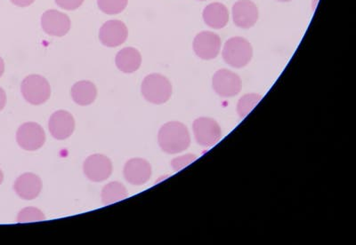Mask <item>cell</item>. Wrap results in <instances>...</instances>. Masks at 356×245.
<instances>
[{
  "mask_svg": "<svg viewBox=\"0 0 356 245\" xmlns=\"http://www.w3.org/2000/svg\"><path fill=\"white\" fill-rule=\"evenodd\" d=\"M124 177L129 183L135 186L144 185L152 176V167L145 159H130L123 170Z\"/></svg>",
  "mask_w": 356,
  "mask_h": 245,
  "instance_id": "7c38bea8",
  "label": "cell"
},
{
  "mask_svg": "<svg viewBox=\"0 0 356 245\" xmlns=\"http://www.w3.org/2000/svg\"><path fill=\"white\" fill-rule=\"evenodd\" d=\"M83 171L88 180L93 183H101L111 176L113 173V164L106 155L95 154L86 159Z\"/></svg>",
  "mask_w": 356,
  "mask_h": 245,
  "instance_id": "ba28073f",
  "label": "cell"
},
{
  "mask_svg": "<svg viewBox=\"0 0 356 245\" xmlns=\"http://www.w3.org/2000/svg\"><path fill=\"white\" fill-rule=\"evenodd\" d=\"M200 1H205V0H200Z\"/></svg>",
  "mask_w": 356,
  "mask_h": 245,
  "instance_id": "f546056e",
  "label": "cell"
},
{
  "mask_svg": "<svg viewBox=\"0 0 356 245\" xmlns=\"http://www.w3.org/2000/svg\"><path fill=\"white\" fill-rule=\"evenodd\" d=\"M97 96V87L90 81H79L72 87V100L81 106H88L93 103Z\"/></svg>",
  "mask_w": 356,
  "mask_h": 245,
  "instance_id": "ac0fdd59",
  "label": "cell"
},
{
  "mask_svg": "<svg viewBox=\"0 0 356 245\" xmlns=\"http://www.w3.org/2000/svg\"><path fill=\"white\" fill-rule=\"evenodd\" d=\"M222 58L234 68H243L252 58L253 49L250 43L243 37H232L225 44Z\"/></svg>",
  "mask_w": 356,
  "mask_h": 245,
  "instance_id": "3957f363",
  "label": "cell"
},
{
  "mask_svg": "<svg viewBox=\"0 0 356 245\" xmlns=\"http://www.w3.org/2000/svg\"><path fill=\"white\" fill-rule=\"evenodd\" d=\"M56 5L67 11L76 10L83 4L84 0H55Z\"/></svg>",
  "mask_w": 356,
  "mask_h": 245,
  "instance_id": "cb8c5ba5",
  "label": "cell"
},
{
  "mask_svg": "<svg viewBox=\"0 0 356 245\" xmlns=\"http://www.w3.org/2000/svg\"><path fill=\"white\" fill-rule=\"evenodd\" d=\"M221 49V40L218 34L203 31L195 38L193 50L196 56L202 60L215 59Z\"/></svg>",
  "mask_w": 356,
  "mask_h": 245,
  "instance_id": "8fae6325",
  "label": "cell"
},
{
  "mask_svg": "<svg viewBox=\"0 0 356 245\" xmlns=\"http://www.w3.org/2000/svg\"><path fill=\"white\" fill-rule=\"evenodd\" d=\"M5 71V62L4 60L0 57V78L4 74Z\"/></svg>",
  "mask_w": 356,
  "mask_h": 245,
  "instance_id": "4316f807",
  "label": "cell"
},
{
  "mask_svg": "<svg viewBox=\"0 0 356 245\" xmlns=\"http://www.w3.org/2000/svg\"><path fill=\"white\" fill-rule=\"evenodd\" d=\"M159 145L167 154H178L189 148L191 137L188 129L180 122H168L161 126L158 135Z\"/></svg>",
  "mask_w": 356,
  "mask_h": 245,
  "instance_id": "6da1fadb",
  "label": "cell"
},
{
  "mask_svg": "<svg viewBox=\"0 0 356 245\" xmlns=\"http://www.w3.org/2000/svg\"><path fill=\"white\" fill-rule=\"evenodd\" d=\"M10 1L19 8H27V6L33 5L35 0H10Z\"/></svg>",
  "mask_w": 356,
  "mask_h": 245,
  "instance_id": "d4e9b609",
  "label": "cell"
},
{
  "mask_svg": "<svg viewBox=\"0 0 356 245\" xmlns=\"http://www.w3.org/2000/svg\"><path fill=\"white\" fill-rule=\"evenodd\" d=\"M128 196L129 192L126 187L118 181L108 183L102 190V202L106 205L122 201Z\"/></svg>",
  "mask_w": 356,
  "mask_h": 245,
  "instance_id": "d6986e66",
  "label": "cell"
},
{
  "mask_svg": "<svg viewBox=\"0 0 356 245\" xmlns=\"http://www.w3.org/2000/svg\"><path fill=\"white\" fill-rule=\"evenodd\" d=\"M17 142L24 151H38L43 147L44 142H46V133L39 124L25 123L17 130Z\"/></svg>",
  "mask_w": 356,
  "mask_h": 245,
  "instance_id": "5b68a950",
  "label": "cell"
},
{
  "mask_svg": "<svg viewBox=\"0 0 356 245\" xmlns=\"http://www.w3.org/2000/svg\"><path fill=\"white\" fill-rule=\"evenodd\" d=\"M129 0H97L98 8L104 14L119 15L128 6Z\"/></svg>",
  "mask_w": 356,
  "mask_h": 245,
  "instance_id": "44dd1931",
  "label": "cell"
},
{
  "mask_svg": "<svg viewBox=\"0 0 356 245\" xmlns=\"http://www.w3.org/2000/svg\"><path fill=\"white\" fill-rule=\"evenodd\" d=\"M197 157L192 154H188L186 155H184V157L177 158L174 159L172 161V167L175 171L182 170L184 167H187V165L192 164L193 161H195Z\"/></svg>",
  "mask_w": 356,
  "mask_h": 245,
  "instance_id": "603a6c76",
  "label": "cell"
},
{
  "mask_svg": "<svg viewBox=\"0 0 356 245\" xmlns=\"http://www.w3.org/2000/svg\"><path fill=\"white\" fill-rule=\"evenodd\" d=\"M141 91L143 96L149 103L160 105L170 100L172 95V85L166 76L154 73L145 76Z\"/></svg>",
  "mask_w": 356,
  "mask_h": 245,
  "instance_id": "7a4b0ae2",
  "label": "cell"
},
{
  "mask_svg": "<svg viewBox=\"0 0 356 245\" xmlns=\"http://www.w3.org/2000/svg\"><path fill=\"white\" fill-rule=\"evenodd\" d=\"M43 183L38 175L33 173L22 174L15 180L14 189L19 197L24 200H33L40 196Z\"/></svg>",
  "mask_w": 356,
  "mask_h": 245,
  "instance_id": "9a60e30c",
  "label": "cell"
},
{
  "mask_svg": "<svg viewBox=\"0 0 356 245\" xmlns=\"http://www.w3.org/2000/svg\"><path fill=\"white\" fill-rule=\"evenodd\" d=\"M277 1H280V2H289V1H291V0H277Z\"/></svg>",
  "mask_w": 356,
  "mask_h": 245,
  "instance_id": "f1b7e54d",
  "label": "cell"
},
{
  "mask_svg": "<svg viewBox=\"0 0 356 245\" xmlns=\"http://www.w3.org/2000/svg\"><path fill=\"white\" fill-rule=\"evenodd\" d=\"M6 104V94L4 89L0 87V111L4 109Z\"/></svg>",
  "mask_w": 356,
  "mask_h": 245,
  "instance_id": "484cf974",
  "label": "cell"
},
{
  "mask_svg": "<svg viewBox=\"0 0 356 245\" xmlns=\"http://www.w3.org/2000/svg\"><path fill=\"white\" fill-rule=\"evenodd\" d=\"M115 63L120 71L136 72L142 65V56L138 49L134 47H125L117 53Z\"/></svg>",
  "mask_w": 356,
  "mask_h": 245,
  "instance_id": "2e32d148",
  "label": "cell"
},
{
  "mask_svg": "<svg viewBox=\"0 0 356 245\" xmlns=\"http://www.w3.org/2000/svg\"><path fill=\"white\" fill-rule=\"evenodd\" d=\"M46 219L44 213L40 209L35 208H27L22 209L18 213L17 222L19 223H28V222L42 221Z\"/></svg>",
  "mask_w": 356,
  "mask_h": 245,
  "instance_id": "7402d4cb",
  "label": "cell"
},
{
  "mask_svg": "<svg viewBox=\"0 0 356 245\" xmlns=\"http://www.w3.org/2000/svg\"><path fill=\"white\" fill-rule=\"evenodd\" d=\"M203 19L208 26L213 28H222L227 26L229 21V12L227 6L221 3H212L203 11Z\"/></svg>",
  "mask_w": 356,
  "mask_h": 245,
  "instance_id": "e0dca14e",
  "label": "cell"
},
{
  "mask_svg": "<svg viewBox=\"0 0 356 245\" xmlns=\"http://www.w3.org/2000/svg\"><path fill=\"white\" fill-rule=\"evenodd\" d=\"M128 28L120 20L107 21L100 28L99 40L107 47L122 46L128 40Z\"/></svg>",
  "mask_w": 356,
  "mask_h": 245,
  "instance_id": "30bf717a",
  "label": "cell"
},
{
  "mask_svg": "<svg viewBox=\"0 0 356 245\" xmlns=\"http://www.w3.org/2000/svg\"><path fill=\"white\" fill-rule=\"evenodd\" d=\"M3 180H4V174H3V171L0 170V185H1Z\"/></svg>",
  "mask_w": 356,
  "mask_h": 245,
  "instance_id": "83f0119b",
  "label": "cell"
},
{
  "mask_svg": "<svg viewBox=\"0 0 356 245\" xmlns=\"http://www.w3.org/2000/svg\"><path fill=\"white\" fill-rule=\"evenodd\" d=\"M22 96L33 105H41L50 98L51 87L42 76L30 75L24 79L21 85Z\"/></svg>",
  "mask_w": 356,
  "mask_h": 245,
  "instance_id": "277c9868",
  "label": "cell"
},
{
  "mask_svg": "<svg viewBox=\"0 0 356 245\" xmlns=\"http://www.w3.org/2000/svg\"><path fill=\"white\" fill-rule=\"evenodd\" d=\"M71 26L72 22L68 15L55 9L44 12L41 17V27L49 36L65 37L71 30Z\"/></svg>",
  "mask_w": 356,
  "mask_h": 245,
  "instance_id": "52a82bcc",
  "label": "cell"
},
{
  "mask_svg": "<svg viewBox=\"0 0 356 245\" xmlns=\"http://www.w3.org/2000/svg\"><path fill=\"white\" fill-rule=\"evenodd\" d=\"M212 84L216 93L225 98L235 96L241 89L240 76L225 69L215 73Z\"/></svg>",
  "mask_w": 356,
  "mask_h": 245,
  "instance_id": "9c48e42d",
  "label": "cell"
},
{
  "mask_svg": "<svg viewBox=\"0 0 356 245\" xmlns=\"http://www.w3.org/2000/svg\"><path fill=\"white\" fill-rule=\"evenodd\" d=\"M49 128L54 138L59 141L68 139L74 132V117L68 111H56L50 117Z\"/></svg>",
  "mask_w": 356,
  "mask_h": 245,
  "instance_id": "4fadbf2b",
  "label": "cell"
},
{
  "mask_svg": "<svg viewBox=\"0 0 356 245\" xmlns=\"http://www.w3.org/2000/svg\"><path fill=\"white\" fill-rule=\"evenodd\" d=\"M262 97L259 94H249L240 99L237 105V112L241 119H245L251 111L259 103Z\"/></svg>",
  "mask_w": 356,
  "mask_h": 245,
  "instance_id": "ffe728a7",
  "label": "cell"
},
{
  "mask_svg": "<svg viewBox=\"0 0 356 245\" xmlns=\"http://www.w3.org/2000/svg\"><path fill=\"white\" fill-rule=\"evenodd\" d=\"M193 133L197 143L209 148L217 144L221 138V128L217 121L209 117H200L193 122Z\"/></svg>",
  "mask_w": 356,
  "mask_h": 245,
  "instance_id": "8992f818",
  "label": "cell"
},
{
  "mask_svg": "<svg viewBox=\"0 0 356 245\" xmlns=\"http://www.w3.org/2000/svg\"><path fill=\"white\" fill-rule=\"evenodd\" d=\"M233 19L236 26L250 28L259 20V9L250 0H240L233 6Z\"/></svg>",
  "mask_w": 356,
  "mask_h": 245,
  "instance_id": "5bb4252c",
  "label": "cell"
}]
</instances>
